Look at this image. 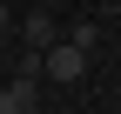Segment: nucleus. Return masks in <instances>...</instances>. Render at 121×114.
Masks as SVG:
<instances>
[{
    "mask_svg": "<svg viewBox=\"0 0 121 114\" xmlns=\"http://www.w3.org/2000/svg\"><path fill=\"white\" fill-rule=\"evenodd\" d=\"M20 40H27V47H54V7H34V13H27V20H20Z\"/></svg>",
    "mask_w": 121,
    "mask_h": 114,
    "instance_id": "3",
    "label": "nucleus"
},
{
    "mask_svg": "<svg viewBox=\"0 0 121 114\" xmlns=\"http://www.w3.org/2000/svg\"><path fill=\"white\" fill-rule=\"evenodd\" d=\"M0 114H34V74H13L0 87Z\"/></svg>",
    "mask_w": 121,
    "mask_h": 114,
    "instance_id": "2",
    "label": "nucleus"
},
{
    "mask_svg": "<svg viewBox=\"0 0 121 114\" xmlns=\"http://www.w3.org/2000/svg\"><path fill=\"white\" fill-rule=\"evenodd\" d=\"M40 7H60V0H40Z\"/></svg>",
    "mask_w": 121,
    "mask_h": 114,
    "instance_id": "5",
    "label": "nucleus"
},
{
    "mask_svg": "<svg viewBox=\"0 0 121 114\" xmlns=\"http://www.w3.org/2000/svg\"><path fill=\"white\" fill-rule=\"evenodd\" d=\"M0 34H7V0H0Z\"/></svg>",
    "mask_w": 121,
    "mask_h": 114,
    "instance_id": "4",
    "label": "nucleus"
},
{
    "mask_svg": "<svg viewBox=\"0 0 121 114\" xmlns=\"http://www.w3.org/2000/svg\"><path fill=\"white\" fill-rule=\"evenodd\" d=\"M47 74L60 81V87H67V81H81V74H87V47H74V40H54V47H47Z\"/></svg>",
    "mask_w": 121,
    "mask_h": 114,
    "instance_id": "1",
    "label": "nucleus"
}]
</instances>
